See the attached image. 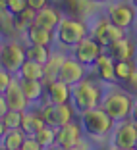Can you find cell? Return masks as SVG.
Instances as JSON below:
<instances>
[{
  "mask_svg": "<svg viewBox=\"0 0 137 150\" xmlns=\"http://www.w3.org/2000/svg\"><path fill=\"white\" fill-rule=\"evenodd\" d=\"M8 112V104H6V100H4V96L0 94V119H2V115Z\"/></svg>",
  "mask_w": 137,
  "mask_h": 150,
  "instance_id": "d590c367",
  "label": "cell"
},
{
  "mask_svg": "<svg viewBox=\"0 0 137 150\" xmlns=\"http://www.w3.org/2000/svg\"><path fill=\"white\" fill-rule=\"evenodd\" d=\"M43 73H44L43 64L25 58V62L21 64V67H19V71L16 75H18L19 79H43Z\"/></svg>",
  "mask_w": 137,
  "mask_h": 150,
  "instance_id": "603a6c76",
  "label": "cell"
},
{
  "mask_svg": "<svg viewBox=\"0 0 137 150\" xmlns=\"http://www.w3.org/2000/svg\"><path fill=\"white\" fill-rule=\"evenodd\" d=\"M133 102H135V98H133L128 91L112 88L110 93L102 94L101 108L110 115L114 121H122V119H128L129 115H131Z\"/></svg>",
  "mask_w": 137,
  "mask_h": 150,
  "instance_id": "3957f363",
  "label": "cell"
},
{
  "mask_svg": "<svg viewBox=\"0 0 137 150\" xmlns=\"http://www.w3.org/2000/svg\"><path fill=\"white\" fill-rule=\"evenodd\" d=\"M2 96H4L6 104H8V110L25 112L27 108H29V104H31V102L27 100L23 88H21V81H19V77L16 79V75H14V79L10 81V85L6 87V91L2 93Z\"/></svg>",
  "mask_w": 137,
  "mask_h": 150,
  "instance_id": "8fae6325",
  "label": "cell"
},
{
  "mask_svg": "<svg viewBox=\"0 0 137 150\" xmlns=\"http://www.w3.org/2000/svg\"><path fill=\"white\" fill-rule=\"evenodd\" d=\"M137 71V62L135 60H114V75H116V83L126 85L131 75Z\"/></svg>",
  "mask_w": 137,
  "mask_h": 150,
  "instance_id": "44dd1931",
  "label": "cell"
},
{
  "mask_svg": "<svg viewBox=\"0 0 137 150\" xmlns=\"http://www.w3.org/2000/svg\"><path fill=\"white\" fill-rule=\"evenodd\" d=\"M25 39L29 44H43V46H50L52 42H56V35L52 29H44V27L35 25V23L27 27Z\"/></svg>",
  "mask_w": 137,
  "mask_h": 150,
  "instance_id": "e0dca14e",
  "label": "cell"
},
{
  "mask_svg": "<svg viewBox=\"0 0 137 150\" xmlns=\"http://www.w3.org/2000/svg\"><path fill=\"white\" fill-rule=\"evenodd\" d=\"M33 18H35V10L29 8V6H27L25 10H21L19 13H16V16H14V23H16L18 33H23V35H25L27 27L33 23Z\"/></svg>",
  "mask_w": 137,
  "mask_h": 150,
  "instance_id": "f1b7e54d",
  "label": "cell"
},
{
  "mask_svg": "<svg viewBox=\"0 0 137 150\" xmlns=\"http://www.w3.org/2000/svg\"><path fill=\"white\" fill-rule=\"evenodd\" d=\"M64 60H66V54L62 52H50L49 60L44 62V73H43V83L49 85L52 81L58 79V75H60V67H62Z\"/></svg>",
  "mask_w": 137,
  "mask_h": 150,
  "instance_id": "ac0fdd59",
  "label": "cell"
},
{
  "mask_svg": "<svg viewBox=\"0 0 137 150\" xmlns=\"http://www.w3.org/2000/svg\"><path fill=\"white\" fill-rule=\"evenodd\" d=\"M25 137H27V133L21 127L6 129L2 139H0V146L6 148V150H21V144L25 141Z\"/></svg>",
  "mask_w": 137,
  "mask_h": 150,
  "instance_id": "ffe728a7",
  "label": "cell"
},
{
  "mask_svg": "<svg viewBox=\"0 0 137 150\" xmlns=\"http://www.w3.org/2000/svg\"><path fill=\"white\" fill-rule=\"evenodd\" d=\"M126 88H128L129 93H133V94H137V71L131 75V79L126 83Z\"/></svg>",
  "mask_w": 137,
  "mask_h": 150,
  "instance_id": "e575fe53",
  "label": "cell"
},
{
  "mask_svg": "<svg viewBox=\"0 0 137 150\" xmlns=\"http://www.w3.org/2000/svg\"><path fill=\"white\" fill-rule=\"evenodd\" d=\"M46 4H50V0H27V6L33 8L35 12H37V10H41V8H44Z\"/></svg>",
  "mask_w": 137,
  "mask_h": 150,
  "instance_id": "836d02e7",
  "label": "cell"
},
{
  "mask_svg": "<svg viewBox=\"0 0 137 150\" xmlns=\"http://www.w3.org/2000/svg\"><path fill=\"white\" fill-rule=\"evenodd\" d=\"M102 52H104V46H102L93 35L83 37V39L71 48V56H73L75 60H79V62L83 64V66H87V67L93 66L95 60H97Z\"/></svg>",
  "mask_w": 137,
  "mask_h": 150,
  "instance_id": "ba28073f",
  "label": "cell"
},
{
  "mask_svg": "<svg viewBox=\"0 0 137 150\" xmlns=\"http://www.w3.org/2000/svg\"><path fill=\"white\" fill-rule=\"evenodd\" d=\"M56 106V127L66 125L77 117V110L73 108L71 102H64V104H54Z\"/></svg>",
  "mask_w": 137,
  "mask_h": 150,
  "instance_id": "d4e9b609",
  "label": "cell"
},
{
  "mask_svg": "<svg viewBox=\"0 0 137 150\" xmlns=\"http://www.w3.org/2000/svg\"><path fill=\"white\" fill-rule=\"evenodd\" d=\"M87 69H89V67L83 66L79 60H75L73 56H66L62 67H60V75H58V79H62L64 83H68L70 87H73V85H77L81 79H85V77L89 75Z\"/></svg>",
  "mask_w": 137,
  "mask_h": 150,
  "instance_id": "7c38bea8",
  "label": "cell"
},
{
  "mask_svg": "<svg viewBox=\"0 0 137 150\" xmlns=\"http://www.w3.org/2000/svg\"><path fill=\"white\" fill-rule=\"evenodd\" d=\"M37 139V142L41 144V148H50V146H56V129L50 127V125H43L39 131L33 135Z\"/></svg>",
  "mask_w": 137,
  "mask_h": 150,
  "instance_id": "484cf974",
  "label": "cell"
},
{
  "mask_svg": "<svg viewBox=\"0 0 137 150\" xmlns=\"http://www.w3.org/2000/svg\"><path fill=\"white\" fill-rule=\"evenodd\" d=\"M21 150H41V144L37 142V139L33 135H27L23 144H21Z\"/></svg>",
  "mask_w": 137,
  "mask_h": 150,
  "instance_id": "d6a6232c",
  "label": "cell"
},
{
  "mask_svg": "<svg viewBox=\"0 0 137 150\" xmlns=\"http://www.w3.org/2000/svg\"><path fill=\"white\" fill-rule=\"evenodd\" d=\"M129 117H131L133 121H135V123H137V100L133 102V108H131V115H129Z\"/></svg>",
  "mask_w": 137,
  "mask_h": 150,
  "instance_id": "8d00e7d4",
  "label": "cell"
},
{
  "mask_svg": "<svg viewBox=\"0 0 137 150\" xmlns=\"http://www.w3.org/2000/svg\"><path fill=\"white\" fill-rule=\"evenodd\" d=\"M135 148H137V141H135Z\"/></svg>",
  "mask_w": 137,
  "mask_h": 150,
  "instance_id": "b9f144b4",
  "label": "cell"
},
{
  "mask_svg": "<svg viewBox=\"0 0 137 150\" xmlns=\"http://www.w3.org/2000/svg\"><path fill=\"white\" fill-rule=\"evenodd\" d=\"M25 44H21L19 40L10 39L8 42H4L0 46V66L8 69L12 75H16L21 67V64L25 62Z\"/></svg>",
  "mask_w": 137,
  "mask_h": 150,
  "instance_id": "52a82bcc",
  "label": "cell"
},
{
  "mask_svg": "<svg viewBox=\"0 0 137 150\" xmlns=\"http://www.w3.org/2000/svg\"><path fill=\"white\" fill-rule=\"evenodd\" d=\"M89 2H91V4H108L110 0H89Z\"/></svg>",
  "mask_w": 137,
  "mask_h": 150,
  "instance_id": "74e56055",
  "label": "cell"
},
{
  "mask_svg": "<svg viewBox=\"0 0 137 150\" xmlns=\"http://www.w3.org/2000/svg\"><path fill=\"white\" fill-rule=\"evenodd\" d=\"M14 79V75L10 73L8 69H4V67L0 66V93H4L6 91V87L10 85V81Z\"/></svg>",
  "mask_w": 137,
  "mask_h": 150,
  "instance_id": "1f68e13d",
  "label": "cell"
},
{
  "mask_svg": "<svg viewBox=\"0 0 137 150\" xmlns=\"http://www.w3.org/2000/svg\"><path fill=\"white\" fill-rule=\"evenodd\" d=\"M77 119L81 123L83 129V135L87 139H93V141H102L110 135V131L114 129L116 121L106 114L101 106L91 108V110H85L77 114Z\"/></svg>",
  "mask_w": 137,
  "mask_h": 150,
  "instance_id": "6da1fadb",
  "label": "cell"
},
{
  "mask_svg": "<svg viewBox=\"0 0 137 150\" xmlns=\"http://www.w3.org/2000/svg\"><path fill=\"white\" fill-rule=\"evenodd\" d=\"M104 52L108 54L112 60H135L137 44L133 42V39H129L128 35H124L122 39H118L112 44H108L104 48Z\"/></svg>",
  "mask_w": 137,
  "mask_h": 150,
  "instance_id": "4fadbf2b",
  "label": "cell"
},
{
  "mask_svg": "<svg viewBox=\"0 0 137 150\" xmlns=\"http://www.w3.org/2000/svg\"><path fill=\"white\" fill-rule=\"evenodd\" d=\"M4 131H6V127H4V123L0 121V139H2V135H4Z\"/></svg>",
  "mask_w": 137,
  "mask_h": 150,
  "instance_id": "f35d334b",
  "label": "cell"
},
{
  "mask_svg": "<svg viewBox=\"0 0 137 150\" xmlns=\"http://www.w3.org/2000/svg\"><path fill=\"white\" fill-rule=\"evenodd\" d=\"M135 62H137V56H135Z\"/></svg>",
  "mask_w": 137,
  "mask_h": 150,
  "instance_id": "7bdbcfd3",
  "label": "cell"
},
{
  "mask_svg": "<svg viewBox=\"0 0 137 150\" xmlns=\"http://www.w3.org/2000/svg\"><path fill=\"white\" fill-rule=\"evenodd\" d=\"M21 115L23 112H18V110H8L4 115H2V123H4L6 129H16V127H21Z\"/></svg>",
  "mask_w": 137,
  "mask_h": 150,
  "instance_id": "f546056e",
  "label": "cell"
},
{
  "mask_svg": "<svg viewBox=\"0 0 137 150\" xmlns=\"http://www.w3.org/2000/svg\"><path fill=\"white\" fill-rule=\"evenodd\" d=\"M25 54L29 60H35V62L43 64L49 60L50 56V46H43V44H27L25 46Z\"/></svg>",
  "mask_w": 137,
  "mask_h": 150,
  "instance_id": "4316f807",
  "label": "cell"
},
{
  "mask_svg": "<svg viewBox=\"0 0 137 150\" xmlns=\"http://www.w3.org/2000/svg\"><path fill=\"white\" fill-rule=\"evenodd\" d=\"M60 19H62V12H60V8L46 4L44 8H41V10H37V12H35L33 23H35V25L44 27V29H52V31H54Z\"/></svg>",
  "mask_w": 137,
  "mask_h": 150,
  "instance_id": "2e32d148",
  "label": "cell"
},
{
  "mask_svg": "<svg viewBox=\"0 0 137 150\" xmlns=\"http://www.w3.org/2000/svg\"><path fill=\"white\" fill-rule=\"evenodd\" d=\"M21 88L31 104H41L44 98V83L41 79H19Z\"/></svg>",
  "mask_w": 137,
  "mask_h": 150,
  "instance_id": "d6986e66",
  "label": "cell"
},
{
  "mask_svg": "<svg viewBox=\"0 0 137 150\" xmlns=\"http://www.w3.org/2000/svg\"><path fill=\"white\" fill-rule=\"evenodd\" d=\"M101 100H102V88L95 81L93 75L91 77L87 75L85 79H81L77 85L71 87V104L77 110V114L101 106Z\"/></svg>",
  "mask_w": 137,
  "mask_h": 150,
  "instance_id": "7a4b0ae2",
  "label": "cell"
},
{
  "mask_svg": "<svg viewBox=\"0 0 137 150\" xmlns=\"http://www.w3.org/2000/svg\"><path fill=\"white\" fill-rule=\"evenodd\" d=\"M83 129H81L79 119H73L66 125L56 127V146L62 150H71L77 148L79 142L83 141Z\"/></svg>",
  "mask_w": 137,
  "mask_h": 150,
  "instance_id": "9c48e42d",
  "label": "cell"
},
{
  "mask_svg": "<svg viewBox=\"0 0 137 150\" xmlns=\"http://www.w3.org/2000/svg\"><path fill=\"white\" fill-rule=\"evenodd\" d=\"M91 6L89 0H62V8L68 16H73V18H79L81 13H85Z\"/></svg>",
  "mask_w": 137,
  "mask_h": 150,
  "instance_id": "83f0119b",
  "label": "cell"
},
{
  "mask_svg": "<svg viewBox=\"0 0 137 150\" xmlns=\"http://www.w3.org/2000/svg\"><path fill=\"white\" fill-rule=\"evenodd\" d=\"M137 141V123L131 117L116 121L114 129L110 131V146L116 150H131L135 148Z\"/></svg>",
  "mask_w": 137,
  "mask_h": 150,
  "instance_id": "5b68a950",
  "label": "cell"
},
{
  "mask_svg": "<svg viewBox=\"0 0 137 150\" xmlns=\"http://www.w3.org/2000/svg\"><path fill=\"white\" fill-rule=\"evenodd\" d=\"M135 16L137 8L133 6L131 0H114V2H108V6H106V18L126 31L133 27Z\"/></svg>",
  "mask_w": 137,
  "mask_h": 150,
  "instance_id": "8992f818",
  "label": "cell"
},
{
  "mask_svg": "<svg viewBox=\"0 0 137 150\" xmlns=\"http://www.w3.org/2000/svg\"><path fill=\"white\" fill-rule=\"evenodd\" d=\"M43 125H46V123H44V119H43V115H41L39 110L37 112H27V110L23 112V115H21V129L27 133V135H35Z\"/></svg>",
  "mask_w": 137,
  "mask_h": 150,
  "instance_id": "7402d4cb",
  "label": "cell"
},
{
  "mask_svg": "<svg viewBox=\"0 0 137 150\" xmlns=\"http://www.w3.org/2000/svg\"><path fill=\"white\" fill-rule=\"evenodd\" d=\"M0 35L4 39H14L18 35L16 23H14V13L6 8H0Z\"/></svg>",
  "mask_w": 137,
  "mask_h": 150,
  "instance_id": "cb8c5ba5",
  "label": "cell"
},
{
  "mask_svg": "<svg viewBox=\"0 0 137 150\" xmlns=\"http://www.w3.org/2000/svg\"><path fill=\"white\" fill-rule=\"evenodd\" d=\"M91 75H93L95 79H98L101 83H116V75H114V60L106 52H102L101 56L95 60V64L89 67Z\"/></svg>",
  "mask_w": 137,
  "mask_h": 150,
  "instance_id": "5bb4252c",
  "label": "cell"
},
{
  "mask_svg": "<svg viewBox=\"0 0 137 150\" xmlns=\"http://www.w3.org/2000/svg\"><path fill=\"white\" fill-rule=\"evenodd\" d=\"M131 2H133V6H135V8H137V0H131Z\"/></svg>",
  "mask_w": 137,
  "mask_h": 150,
  "instance_id": "60d3db41",
  "label": "cell"
},
{
  "mask_svg": "<svg viewBox=\"0 0 137 150\" xmlns=\"http://www.w3.org/2000/svg\"><path fill=\"white\" fill-rule=\"evenodd\" d=\"M91 35H93L95 39H97L98 42H101L102 46L106 48V46H108V44H112L114 40L122 39V37L126 35V29L114 25V23L106 18V16H102V18H98L97 21H95L93 29H91Z\"/></svg>",
  "mask_w": 137,
  "mask_h": 150,
  "instance_id": "30bf717a",
  "label": "cell"
},
{
  "mask_svg": "<svg viewBox=\"0 0 137 150\" xmlns=\"http://www.w3.org/2000/svg\"><path fill=\"white\" fill-rule=\"evenodd\" d=\"M4 4H6V10L16 16V13H19L21 10L27 8V0H4Z\"/></svg>",
  "mask_w": 137,
  "mask_h": 150,
  "instance_id": "4dcf8cb0",
  "label": "cell"
},
{
  "mask_svg": "<svg viewBox=\"0 0 137 150\" xmlns=\"http://www.w3.org/2000/svg\"><path fill=\"white\" fill-rule=\"evenodd\" d=\"M0 46H2V44H0Z\"/></svg>",
  "mask_w": 137,
  "mask_h": 150,
  "instance_id": "ee69618b",
  "label": "cell"
},
{
  "mask_svg": "<svg viewBox=\"0 0 137 150\" xmlns=\"http://www.w3.org/2000/svg\"><path fill=\"white\" fill-rule=\"evenodd\" d=\"M133 29H135V33H137V16H135V21H133Z\"/></svg>",
  "mask_w": 137,
  "mask_h": 150,
  "instance_id": "ab89813d",
  "label": "cell"
},
{
  "mask_svg": "<svg viewBox=\"0 0 137 150\" xmlns=\"http://www.w3.org/2000/svg\"><path fill=\"white\" fill-rule=\"evenodd\" d=\"M0 94H2V93H0Z\"/></svg>",
  "mask_w": 137,
  "mask_h": 150,
  "instance_id": "f6af8a7d",
  "label": "cell"
},
{
  "mask_svg": "<svg viewBox=\"0 0 137 150\" xmlns=\"http://www.w3.org/2000/svg\"><path fill=\"white\" fill-rule=\"evenodd\" d=\"M44 96H46V102H52V104L71 102V87L64 83L62 79H56L52 83L44 85Z\"/></svg>",
  "mask_w": 137,
  "mask_h": 150,
  "instance_id": "9a60e30c",
  "label": "cell"
},
{
  "mask_svg": "<svg viewBox=\"0 0 137 150\" xmlns=\"http://www.w3.org/2000/svg\"><path fill=\"white\" fill-rule=\"evenodd\" d=\"M56 42L64 48H73L83 37L89 35V27L81 21V18H73V16H62V19L58 21L56 29Z\"/></svg>",
  "mask_w": 137,
  "mask_h": 150,
  "instance_id": "277c9868",
  "label": "cell"
}]
</instances>
